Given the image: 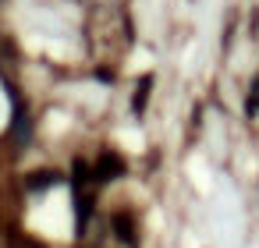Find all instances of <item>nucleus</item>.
I'll return each instance as SVG.
<instances>
[{
  "mask_svg": "<svg viewBox=\"0 0 259 248\" xmlns=\"http://www.w3.org/2000/svg\"><path fill=\"white\" fill-rule=\"evenodd\" d=\"M149 85H153V78H142V85H139V92H135V110L146 107V100H149Z\"/></svg>",
  "mask_w": 259,
  "mask_h": 248,
  "instance_id": "obj_2",
  "label": "nucleus"
},
{
  "mask_svg": "<svg viewBox=\"0 0 259 248\" xmlns=\"http://www.w3.org/2000/svg\"><path fill=\"white\" fill-rule=\"evenodd\" d=\"M121 170H124L121 156H103V160H100V170H96V177H100V181H110V177H121Z\"/></svg>",
  "mask_w": 259,
  "mask_h": 248,
  "instance_id": "obj_1",
  "label": "nucleus"
}]
</instances>
